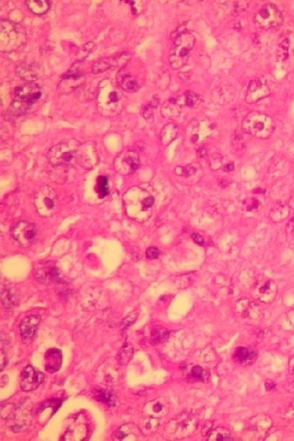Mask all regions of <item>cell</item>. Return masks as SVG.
<instances>
[{
  "label": "cell",
  "instance_id": "obj_1",
  "mask_svg": "<svg viewBox=\"0 0 294 441\" xmlns=\"http://www.w3.org/2000/svg\"><path fill=\"white\" fill-rule=\"evenodd\" d=\"M48 159L54 168L67 166L77 163L83 167H89V155L85 153V147L76 139L62 141L51 148Z\"/></svg>",
  "mask_w": 294,
  "mask_h": 441
},
{
  "label": "cell",
  "instance_id": "obj_2",
  "mask_svg": "<svg viewBox=\"0 0 294 441\" xmlns=\"http://www.w3.org/2000/svg\"><path fill=\"white\" fill-rule=\"evenodd\" d=\"M123 200L126 214L132 220L143 222L151 218L155 198L146 190L132 187L123 195Z\"/></svg>",
  "mask_w": 294,
  "mask_h": 441
},
{
  "label": "cell",
  "instance_id": "obj_3",
  "mask_svg": "<svg viewBox=\"0 0 294 441\" xmlns=\"http://www.w3.org/2000/svg\"><path fill=\"white\" fill-rule=\"evenodd\" d=\"M120 88L111 80H103L98 86L97 103L98 111L104 116H114L122 111L124 98Z\"/></svg>",
  "mask_w": 294,
  "mask_h": 441
},
{
  "label": "cell",
  "instance_id": "obj_4",
  "mask_svg": "<svg viewBox=\"0 0 294 441\" xmlns=\"http://www.w3.org/2000/svg\"><path fill=\"white\" fill-rule=\"evenodd\" d=\"M42 94L41 88L33 82L25 83L16 87L9 107L11 117L26 114L40 100Z\"/></svg>",
  "mask_w": 294,
  "mask_h": 441
},
{
  "label": "cell",
  "instance_id": "obj_5",
  "mask_svg": "<svg viewBox=\"0 0 294 441\" xmlns=\"http://www.w3.org/2000/svg\"><path fill=\"white\" fill-rule=\"evenodd\" d=\"M243 132L259 139L269 138L276 130V123L272 117L262 112L253 111L242 121Z\"/></svg>",
  "mask_w": 294,
  "mask_h": 441
},
{
  "label": "cell",
  "instance_id": "obj_6",
  "mask_svg": "<svg viewBox=\"0 0 294 441\" xmlns=\"http://www.w3.org/2000/svg\"><path fill=\"white\" fill-rule=\"evenodd\" d=\"M195 43L196 39L194 35L188 31L181 33L176 38L169 54V63L172 68L179 70L186 66Z\"/></svg>",
  "mask_w": 294,
  "mask_h": 441
},
{
  "label": "cell",
  "instance_id": "obj_7",
  "mask_svg": "<svg viewBox=\"0 0 294 441\" xmlns=\"http://www.w3.org/2000/svg\"><path fill=\"white\" fill-rule=\"evenodd\" d=\"M34 206L37 213L42 218H49L57 212V194L49 186H43L37 191L34 196Z\"/></svg>",
  "mask_w": 294,
  "mask_h": 441
},
{
  "label": "cell",
  "instance_id": "obj_8",
  "mask_svg": "<svg viewBox=\"0 0 294 441\" xmlns=\"http://www.w3.org/2000/svg\"><path fill=\"white\" fill-rule=\"evenodd\" d=\"M283 21V14L273 3L263 5L254 16V22L266 30H277L282 25Z\"/></svg>",
  "mask_w": 294,
  "mask_h": 441
},
{
  "label": "cell",
  "instance_id": "obj_9",
  "mask_svg": "<svg viewBox=\"0 0 294 441\" xmlns=\"http://www.w3.org/2000/svg\"><path fill=\"white\" fill-rule=\"evenodd\" d=\"M22 32L16 26V24L8 21H1V34L0 43L2 51L9 52L15 49L22 42Z\"/></svg>",
  "mask_w": 294,
  "mask_h": 441
},
{
  "label": "cell",
  "instance_id": "obj_10",
  "mask_svg": "<svg viewBox=\"0 0 294 441\" xmlns=\"http://www.w3.org/2000/svg\"><path fill=\"white\" fill-rule=\"evenodd\" d=\"M37 233L38 230L36 225L32 223L28 222L27 220H20L11 229L12 237L25 248L32 245L35 242Z\"/></svg>",
  "mask_w": 294,
  "mask_h": 441
},
{
  "label": "cell",
  "instance_id": "obj_11",
  "mask_svg": "<svg viewBox=\"0 0 294 441\" xmlns=\"http://www.w3.org/2000/svg\"><path fill=\"white\" fill-rule=\"evenodd\" d=\"M114 168L121 175H129L139 168V155L135 151H123L114 159Z\"/></svg>",
  "mask_w": 294,
  "mask_h": 441
},
{
  "label": "cell",
  "instance_id": "obj_12",
  "mask_svg": "<svg viewBox=\"0 0 294 441\" xmlns=\"http://www.w3.org/2000/svg\"><path fill=\"white\" fill-rule=\"evenodd\" d=\"M85 81V76L83 75L79 69L74 66L71 70H69L67 73L62 77V80L58 84V91L62 94H68L71 92L76 90L77 88L82 85Z\"/></svg>",
  "mask_w": 294,
  "mask_h": 441
},
{
  "label": "cell",
  "instance_id": "obj_13",
  "mask_svg": "<svg viewBox=\"0 0 294 441\" xmlns=\"http://www.w3.org/2000/svg\"><path fill=\"white\" fill-rule=\"evenodd\" d=\"M253 294L264 303H272L277 294V284L271 279H263L256 283Z\"/></svg>",
  "mask_w": 294,
  "mask_h": 441
},
{
  "label": "cell",
  "instance_id": "obj_14",
  "mask_svg": "<svg viewBox=\"0 0 294 441\" xmlns=\"http://www.w3.org/2000/svg\"><path fill=\"white\" fill-rule=\"evenodd\" d=\"M44 373L32 365H27L23 369L21 376V387L24 391H34L44 382Z\"/></svg>",
  "mask_w": 294,
  "mask_h": 441
},
{
  "label": "cell",
  "instance_id": "obj_15",
  "mask_svg": "<svg viewBox=\"0 0 294 441\" xmlns=\"http://www.w3.org/2000/svg\"><path fill=\"white\" fill-rule=\"evenodd\" d=\"M16 72L23 80L33 82L44 75V69L41 65L35 62H22L16 66Z\"/></svg>",
  "mask_w": 294,
  "mask_h": 441
},
{
  "label": "cell",
  "instance_id": "obj_16",
  "mask_svg": "<svg viewBox=\"0 0 294 441\" xmlns=\"http://www.w3.org/2000/svg\"><path fill=\"white\" fill-rule=\"evenodd\" d=\"M169 411V404L164 398L155 399L147 403L143 408L146 418L157 421L165 416Z\"/></svg>",
  "mask_w": 294,
  "mask_h": 441
},
{
  "label": "cell",
  "instance_id": "obj_17",
  "mask_svg": "<svg viewBox=\"0 0 294 441\" xmlns=\"http://www.w3.org/2000/svg\"><path fill=\"white\" fill-rule=\"evenodd\" d=\"M40 321L41 317L39 315L26 316L25 318L23 319L20 325V330L23 341H32L36 334Z\"/></svg>",
  "mask_w": 294,
  "mask_h": 441
},
{
  "label": "cell",
  "instance_id": "obj_18",
  "mask_svg": "<svg viewBox=\"0 0 294 441\" xmlns=\"http://www.w3.org/2000/svg\"><path fill=\"white\" fill-rule=\"evenodd\" d=\"M269 94V89L266 84H262L259 80H253L248 87L246 100L249 103H256L262 98H266Z\"/></svg>",
  "mask_w": 294,
  "mask_h": 441
},
{
  "label": "cell",
  "instance_id": "obj_19",
  "mask_svg": "<svg viewBox=\"0 0 294 441\" xmlns=\"http://www.w3.org/2000/svg\"><path fill=\"white\" fill-rule=\"evenodd\" d=\"M62 364V351L57 348H53L46 352L45 369L48 373H53L59 370Z\"/></svg>",
  "mask_w": 294,
  "mask_h": 441
},
{
  "label": "cell",
  "instance_id": "obj_20",
  "mask_svg": "<svg viewBox=\"0 0 294 441\" xmlns=\"http://www.w3.org/2000/svg\"><path fill=\"white\" fill-rule=\"evenodd\" d=\"M185 105L184 103V97H178V98H171L163 105L161 113L164 117L169 118H175L178 117L181 114L182 107Z\"/></svg>",
  "mask_w": 294,
  "mask_h": 441
},
{
  "label": "cell",
  "instance_id": "obj_21",
  "mask_svg": "<svg viewBox=\"0 0 294 441\" xmlns=\"http://www.w3.org/2000/svg\"><path fill=\"white\" fill-rule=\"evenodd\" d=\"M117 84L121 89L128 93H135L140 89V85L135 77L128 74L122 73L117 75Z\"/></svg>",
  "mask_w": 294,
  "mask_h": 441
},
{
  "label": "cell",
  "instance_id": "obj_22",
  "mask_svg": "<svg viewBox=\"0 0 294 441\" xmlns=\"http://www.w3.org/2000/svg\"><path fill=\"white\" fill-rule=\"evenodd\" d=\"M138 431L132 424L123 425L114 433V439L116 441H137Z\"/></svg>",
  "mask_w": 294,
  "mask_h": 441
},
{
  "label": "cell",
  "instance_id": "obj_23",
  "mask_svg": "<svg viewBox=\"0 0 294 441\" xmlns=\"http://www.w3.org/2000/svg\"><path fill=\"white\" fill-rule=\"evenodd\" d=\"M120 57L121 56H119L118 57H110L99 60L94 64V66L92 67V72L95 75H98V74L103 73L109 69L114 68L115 66H118V62H119Z\"/></svg>",
  "mask_w": 294,
  "mask_h": 441
},
{
  "label": "cell",
  "instance_id": "obj_24",
  "mask_svg": "<svg viewBox=\"0 0 294 441\" xmlns=\"http://www.w3.org/2000/svg\"><path fill=\"white\" fill-rule=\"evenodd\" d=\"M234 357L238 364L245 365V364H250L255 360L257 358V353L249 348L239 347L235 350Z\"/></svg>",
  "mask_w": 294,
  "mask_h": 441
},
{
  "label": "cell",
  "instance_id": "obj_25",
  "mask_svg": "<svg viewBox=\"0 0 294 441\" xmlns=\"http://www.w3.org/2000/svg\"><path fill=\"white\" fill-rule=\"evenodd\" d=\"M25 4L33 13L41 16L48 12L52 2L48 0H27L25 1Z\"/></svg>",
  "mask_w": 294,
  "mask_h": 441
},
{
  "label": "cell",
  "instance_id": "obj_26",
  "mask_svg": "<svg viewBox=\"0 0 294 441\" xmlns=\"http://www.w3.org/2000/svg\"><path fill=\"white\" fill-rule=\"evenodd\" d=\"M197 427L196 421L193 419H187L181 420L177 425V432L176 434L179 435L180 437H187L194 432L195 429Z\"/></svg>",
  "mask_w": 294,
  "mask_h": 441
},
{
  "label": "cell",
  "instance_id": "obj_27",
  "mask_svg": "<svg viewBox=\"0 0 294 441\" xmlns=\"http://www.w3.org/2000/svg\"><path fill=\"white\" fill-rule=\"evenodd\" d=\"M289 214H290L289 205H286L284 203H280L272 209L270 217L275 222H282L287 219Z\"/></svg>",
  "mask_w": 294,
  "mask_h": 441
},
{
  "label": "cell",
  "instance_id": "obj_28",
  "mask_svg": "<svg viewBox=\"0 0 294 441\" xmlns=\"http://www.w3.org/2000/svg\"><path fill=\"white\" fill-rule=\"evenodd\" d=\"M178 127L174 123H169L163 127L161 133H160V138H161V141L164 146L169 145L170 142L174 141L176 137H178Z\"/></svg>",
  "mask_w": 294,
  "mask_h": 441
},
{
  "label": "cell",
  "instance_id": "obj_29",
  "mask_svg": "<svg viewBox=\"0 0 294 441\" xmlns=\"http://www.w3.org/2000/svg\"><path fill=\"white\" fill-rule=\"evenodd\" d=\"M230 432L225 428H217L212 429L207 436L208 441H234Z\"/></svg>",
  "mask_w": 294,
  "mask_h": 441
},
{
  "label": "cell",
  "instance_id": "obj_30",
  "mask_svg": "<svg viewBox=\"0 0 294 441\" xmlns=\"http://www.w3.org/2000/svg\"><path fill=\"white\" fill-rule=\"evenodd\" d=\"M132 355H133V346L132 344L126 342L123 344V347L121 348L117 355L118 363L122 366L127 365L132 359Z\"/></svg>",
  "mask_w": 294,
  "mask_h": 441
},
{
  "label": "cell",
  "instance_id": "obj_31",
  "mask_svg": "<svg viewBox=\"0 0 294 441\" xmlns=\"http://www.w3.org/2000/svg\"><path fill=\"white\" fill-rule=\"evenodd\" d=\"M98 191L100 198H104L109 194L108 178L105 176H100L98 178Z\"/></svg>",
  "mask_w": 294,
  "mask_h": 441
},
{
  "label": "cell",
  "instance_id": "obj_32",
  "mask_svg": "<svg viewBox=\"0 0 294 441\" xmlns=\"http://www.w3.org/2000/svg\"><path fill=\"white\" fill-rule=\"evenodd\" d=\"M95 398L100 402L105 403L109 405H113L114 404V398L109 391L106 390H98L95 395Z\"/></svg>",
  "mask_w": 294,
  "mask_h": 441
},
{
  "label": "cell",
  "instance_id": "obj_33",
  "mask_svg": "<svg viewBox=\"0 0 294 441\" xmlns=\"http://www.w3.org/2000/svg\"><path fill=\"white\" fill-rule=\"evenodd\" d=\"M184 97V103L185 105L190 107H194L198 106L200 103V97L195 94L193 92H187Z\"/></svg>",
  "mask_w": 294,
  "mask_h": 441
},
{
  "label": "cell",
  "instance_id": "obj_34",
  "mask_svg": "<svg viewBox=\"0 0 294 441\" xmlns=\"http://www.w3.org/2000/svg\"><path fill=\"white\" fill-rule=\"evenodd\" d=\"M158 103H159V99L154 98L151 101V103H149V104L144 107L143 117L146 118V120H149L150 118H152L153 111H154V109L158 107Z\"/></svg>",
  "mask_w": 294,
  "mask_h": 441
},
{
  "label": "cell",
  "instance_id": "obj_35",
  "mask_svg": "<svg viewBox=\"0 0 294 441\" xmlns=\"http://www.w3.org/2000/svg\"><path fill=\"white\" fill-rule=\"evenodd\" d=\"M94 46L95 45H94V43H93V42H89V43H86L85 45L82 46L77 53L78 56H79V57H78L79 61H81V60H84L85 58H86V57L89 56V53L93 52Z\"/></svg>",
  "mask_w": 294,
  "mask_h": 441
},
{
  "label": "cell",
  "instance_id": "obj_36",
  "mask_svg": "<svg viewBox=\"0 0 294 441\" xmlns=\"http://www.w3.org/2000/svg\"><path fill=\"white\" fill-rule=\"evenodd\" d=\"M47 268H48V266H47ZM59 269L57 268L56 266H52L50 268H48L47 273H45L43 279L47 280H59Z\"/></svg>",
  "mask_w": 294,
  "mask_h": 441
},
{
  "label": "cell",
  "instance_id": "obj_37",
  "mask_svg": "<svg viewBox=\"0 0 294 441\" xmlns=\"http://www.w3.org/2000/svg\"><path fill=\"white\" fill-rule=\"evenodd\" d=\"M160 250L156 247H150L146 249V257L148 259H157L160 256Z\"/></svg>",
  "mask_w": 294,
  "mask_h": 441
},
{
  "label": "cell",
  "instance_id": "obj_38",
  "mask_svg": "<svg viewBox=\"0 0 294 441\" xmlns=\"http://www.w3.org/2000/svg\"><path fill=\"white\" fill-rule=\"evenodd\" d=\"M6 301V303H3L5 307H7V308H9L10 307L12 306L13 304V297L11 295V294L8 293V292L6 291L2 292V303L5 302Z\"/></svg>",
  "mask_w": 294,
  "mask_h": 441
},
{
  "label": "cell",
  "instance_id": "obj_39",
  "mask_svg": "<svg viewBox=\"0 0 294 441\" xmlns=\"http://www.w3.org/2000/svg\"><path fill=\"white\" fill-rule=\"evenodd\" d=\"M192 376L196 378L203 380V368L199 366H195L192 369Z\"/></svg>",
  "mask_w": 294,
  "mask_h": 441
},
{
  "label": "cell",
  "instance_id": "obj_40",
  "mask_svg": "<svg viewBox=\"0 0 294 441\" xmlns=\"http://www.w3.org/2000/svg\"><path fill=\"white\" fill-rule=\"evenodd\" d=\"M0 359H1V364H0V369L1 371L3 370V368L7 366V364H8V360H7V355L5 354L4 351L3 350H1V355H0Z\"/></svg>",
  "mask_w": 294,
  "mask_h": 441
},
{
  "label": "cell",
  "instance_id": "obj_41",
  "mask_svg": "<svg viewBox=\"0 0 294 441\" xmlns=\"http://www.w3.org/2000/svg\"><path fill=\"white\" fill-rule=\"evenodd\" d=\"M192 239L196 242V243H198V245H203V238L201 236L200 234H198V233H194V234H192Z\"/></svg>",
  "mask_w": 294,
  "mask_h": 441
},
{
  "label": "cell",
  "instance_id": "obj_42",
  "mask_svg": "<svg viewBox=\"0 0 294 441\" xmlns=\"http://www.w3.org/2000/svg\"><path fill=\"white\" fill-rule=\"evenodd\" d=\"M287 230L290 233L294 232V218L290 220V222L288 223Z\"/></svg>",
  "mask_w": 294,
  "mask_h": 441
},
{
  "label": "cell",
  "instance_id": "obj_43",
  "mask_svg": "<svg viewBox=\"0 0 294 441\" xmlns=\"http://www.w3.org/2000/svg\"><path fill=\"white\" fill-rule=\"evenodd\" d=\"M7 382H8V377L7 375H3L1 378V387H4L5 385L7 384Z\"/></svg>",
  "mask_w": 294,
  "mask_h": 441
},
{
  "label": "cell",
  "instance_id": "obj_44",
  "mask_svg": "<svg viewBox=\"0 0 294 441\" xmlns=\"http://www.w3.org/2000/svg\"><path fill=\"white\" fill-rule=\"evenodd\" d=\"M233 169H234V164H226V166L224 167L225 171H231Z\"/></svg>",
  "mask_w": 294,
  "mask_h": 441
},
{
  "label": "cell",
  "instance_id": "obj_45",
  "mask_svg": "<svg viewBox=\"0 0 294 441\" xmlns=\"http://www.w3.org/2000/svg\"><path fill=\"white\" fill-rule=\"evenodd\" d=\"M289 206L294 210V195L292 196V198L290 199V203H289Z\"/></svg>",
  "mask_w": 294,
  "mask_h": 441
}]
</instances>
